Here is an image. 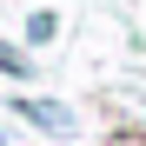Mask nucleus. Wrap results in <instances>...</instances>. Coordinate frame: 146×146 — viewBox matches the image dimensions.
Segmentation results:
<instances>
[{
  "mask_svg": "<svg viewBox=\"0 0 146 146\" xmlns=\"http://www.w3.org/2000/svg\"><path fill=\"white\" fill-rule=\"evenodd\" d=\"M20 119H33V126H46V133H66L73 126V113L60 100H20Z\"/></svg>",
  "mask_w": 146,
  "mask_h": 146,
  "instance_id": "obj_1",
  "label": "nucleus"
},
{
  "mask_svg": "<svg viewBox=\"0 0 146 146\" xmlns=\"http://www.w3.org/2000/svg\"><path fill=\"white\" fill-rule=\"evenodd\" d=\"M53 27H60L53 13H33V20H27V40H33V46H40V40H53Z\"/></svg>",
  "mask_w": 146,
  "mask_h": 146,
  "instance_id": "obj_2",
  "label": "nucleus"
},
{
  "mask_svg": "<svg viewBox=\"0 0 146 146\" xmlns=\"http://www.w3.org/2000/svg\"><path fill=\"white\" fill-rule=\"evenodd\" d=\"M0 146H7V139H0Z\"/></svg>",
  "mask_w": 146,
  "mask_h": 146,
  "instance_id": "obj_3",
  "label": "nucleus"
}]
</instances>
